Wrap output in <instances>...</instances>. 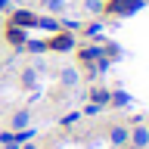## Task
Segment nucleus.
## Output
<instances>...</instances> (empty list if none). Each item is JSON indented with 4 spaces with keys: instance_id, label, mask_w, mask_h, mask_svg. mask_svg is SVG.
Here are the masks:
<instances>
[{
    "instance_id": "5",
    "label": "nucleus",
    "mask_w": 149,
    "mask_h": 149,
    "mask_svg": "<svg viewBox=\"0 0 149 149\" xmlns=\"http://www.w3.org/2000/svg\"><path fill=\"white\" fill-rule=\"evenodd\" d=\"M6 40H9V44H16V47H25V40H28L25 28H16V25H9V28H6Z\"/></svg>"
},
{
    "instance_id": "7",
    "label": "nucleus",
    "mask_w": 149,
    "mask_h": 149,
    "mask_svg": "<svg viewBox=\"0 0 149 149\" xmlns=\"http://www.w3.org/2000/svg\"><path fill=\"white\" fill-rule=\"evenodd\" d=\"M28 121H31V112L22 109V112H16V115H13V127H16V130H25Z\"/></svg>"
},
{
    "instance_id": "3",
    "label": "nucleus",
    "mask_w": 149,
    "mask_h": 149,
    "mask_svg": "<svg viewBox=\"0 0 149 149\" xmlns=\"http://www.w3.org/2000/svg\"><path fill=\"white\" fill-rule=\"evenodd\" d=\"M37 19H40V16H34L31 9H19V13H13V25H16V28H34Z\"/></svg>"
},
{
    "instance_id": "4",
    "label": "nucleus",
    "mask_w": 149,
    "mask_h": 149,
    "mask_svg": "<svg viewBox=\"0 0 149 149\" xmlns=\"http://www.w3.org/2000/svg\"><path fill=\"white\" fill-rule=\"evenodd\" d=\"M127 140H130V146H149V127H143V124H137V127H130L127 130Z\"/></svg>"
},
{
    "instance_id": "18",
    "label": "nucleus",
    "mask_w": 149,
    "mask_h": 149,
    "mask_svg": "<svg viewBox=\"0 0 149 149\" xmlns=\"http://www.w3.org/2000/svg\"><path fill=\"white\" fill-rule=\"evenodd\" d=\"M22 149H37V146H34V143H28V146H22Z\"/></svg>"
},
{
    "instance_id": "8",
    "label": "nucleus",
    "mask_w": 149,
    "mask_h": 149,
    "mask_svg": "<svg viewBox=\"0 0 149 149\" xmlns=\"http://www.w3.org/2000/svg\"><path fill=\"white\" fill-rule=\"evenodd\" d=\"M78 78H81V74L74 72V68H62V74H59V81H62L65 87H74V84H78Z\"/></svg>"
},
{
    "instance_id": "19",
    "label": "nucleus",
    "mask_w": 149,
    "mask_h": 149,
    "mask_svg": "<svg viewBox=\"0 0 149 149\" xmlns=\"http://www.w3.org/2000/svg\"><path fill=\"white\" fill-rule=\"evenodd\" d=\"M130 149H143V146H130Z\"/></svg>"
},
{
    "instance_id": "6",
    "label": "nucleus",
    "mask_w": 149,
    "mask_h": 149,
    "mask_svg": "<svg viewBox=\"0 0 149 149\" xmlns=\"http://www.w3.org/2000/svg\"><path fill=\"white\" fill-rule=\"evenodd\" d=\"M109 140H112V146H124V143H127V127H121V124H112Z\"/></svg>"
},
{
    "instance_id": "14",
    "label": "nucleus",
    "mask_w": 149,
    "mask_h": 149,
    "mask_svg": "<svg viewBox=\"0 0 149 149\" xmlns=\"http://www.w3.org/2000/svg\"><path fill=\"white\" fill-rule=\"evenodd\" d=\"M112 102H115V106H127V102H130V96H127L124 90H118V93H112Z\"/></svg>"
},
{
    "instance_id": "13",
    "label": "nucleus",
    "mask_w": 149,
    "mask_h": 149,
    "mask_svg": "<svg viewBox=\"0 0 149 149\" xmlns=\"http://www.w3.org/2000/svg\"><path fill=\"white\" fill-rule=\"evenodd\" d=\"M34 78H37L34 68H25V72H22V87H31V84H34Z\"/></svg>"
},
{
    "instance_id": "12",
    "label": "nucleus",
    "mask_w": 149,
    "mask_h": 149,
    "mask_svg": "<svg viewBox=\"0 0 149 149\" xmlns=\"http://www.w3.org/2000/svg\"><path fill=\"white\" fill-rule=\"evenodd\" d=\"M44 6L50 9V13H62V9H65V0H44Z\"/></svg>"
},
{
    "instance_id": "11",
    "label": "nucleus",
    "mask_w": 149,
    "mask_h": 149,
    "mask_svg": "<svg viewBox=\"0 0 149 149\" xmlns=\"http://www.w3.org/2000/svg\"><path fill=\"white\" fill-rule=\"evenodd\" d=\"M37 25L44 28V31H59V22L56 19H37Z\"/></svg>"
},
{
    "instance_id": "15",
    "label": "nucleus",
    "mask_w": 149,
    "mask_h": 149,
    "mask_svg": "<svg viewBox=\"0 0 149 149\" xmlns=\"http://www.w3.org/2000/svg\"><path fill=\"white\" fill-rule=\"evenodd\" d=\"M84 6L90 9V13H102V3H100V0H84Z\"/></svg>"
},
{
    "instance_id": "2",
    "label": "nucleus",
    "mask_w": 149,
    "mask_h": 149,
    "mask_svg": "<svg viewBox=\"0 0 149 149\" xmlns=\"http://www.w3.org/2000/svg\"><path fill=\"white\" fill-rule=\"evenodd\" d=\"M72 47H74V37L68 34V31H65V34L56 31L53 40H47V50H53V53H65V50H72Z\"/></svg>"
},
{
    "instance_id": "10",
    "label": "nucleus",
    "mask_w": 149,
    "mask_h": 149,
    "mask_svg": "<svg viewBox=\"0 0 149 149\" xmlns=\"http://www.w3.org/2000/svg\"><path fill=\"white\" fill-rule=\"evenodd\" d=\"M25 47L31 50V53H44V50H47V40H31V37H28Z\"/></svg>"
},
{
    "instance_id": "17",
    "label": "nucleus",
    "mask_w": 149,
    "mask_h": 149,
    "mask_svg": "<svg viewBox=\"0 0 149 149\" xmlns=\"http://www.w3.org/2000/svg\"><path fill=\"white\" fill-rule=\"evenodd\" d=\"M9 3H13V0H0V13H3V9H9Z\"/></svg>"
},
{
    "instance_id": "16",
    "label": "nucleus",
    "mask_w": 149,
    "mask_h": 149,
    "mask_svg": "<svg viewBox=\"0 0 149 149\" xmlns=\"http://www.w3.org/2000/svg\"><path fill=\"white\" fill-rule=\"evenodd\" d=\"M100 22H93V25H87V28H84V31H87V34H93V37H100Z\"/></svg>"
},
{
    "instance_id": "9",
    "label": "nucleus",
    "mask_w": 149,
    "mask_h": 149,
    "mask_svg": "<svg viewBox=\"0 0 149 149\" xmlns=\"http://www.w3.org/2000/svg\"><path fill=\"white\" fill-rule=\"evenodd\" d=\"M93 102L96 106H106V102H112V93L109 90H93Z\"/></svg>"
},
{
    "instance_id": "1",
    "label": "nucleus",
    "mask_w": 149,
    "mask_h": 149,
    "mask_svg": "<svg viewBox=\"0 0 149 149\" xmlns=\"http://www.w3.org/2000/svg\"><path fill=\"white\" fill-rule=\"evenodd\" d=\"M143 3L146 0H112V3H106V13H112V16H130V13L143 9Z\"/></svg>"
}]
</instances>
